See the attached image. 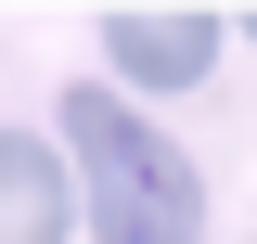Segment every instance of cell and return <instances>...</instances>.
Masks as SVG:
<instances>
[{
	"mask_svg": "<svg viewBox=\"0 0 257 244\" xmlns=\"http://www.w3.org/2000/svg\"><path fill=\"white\" fill-rule=\"evenodd\" d=\"M64 154H77V206H90L103 244H206V180H193V154L167 142L116 77H77L52 103Z\"/></svg>",
	"mask_w": 257,
	"mask_h": 244,
	"instance_id": "cell-1",
	"label": "cell"
},
{
	"mask_svg": "<svg viewBox=\"0 0 257 244\" xmlns=\"http://www.w3.org/2000/svg\"><path fill=\"white\" fill-rule=\"evenodd\" d=\"M219 13L206 0H142V13H103V52H116V90H193V77H219Z\"/></svg>",
	"mask_w": 257,
	"mask_h": 244,
	"instance_id": "cell-2",
	"label": "cell"
},
{
	"mask_svg": "<svg viewBox=\"0 0 257 244\" xmlns=\"http://www.w3.org/2000/svg\"><path fill=\"white\" fill-rule=\"evenodd\" d=\"M64 218H77V167L26 129H0V244H64Z\"/></svg>",
	"mask_w": 257,
	"mask_h": 244,
	"instance_id": "cell-3",
	"label": "cell"
},
{
	"mask_svg": "<svg viewBox=\"0 0 257 244\" xmlns=\"http://www.w3.org/2000/svg\"><path fill=\"white\" fill-rule=\"evenodd\" d=\"M244 39H257V13H244Z\"/></svg>",
	"mask_w": 257,
	"mask_h": 244,
	"instance_id": "cell-4",
	"label": "cell"
}]
</instances>
